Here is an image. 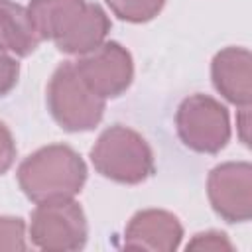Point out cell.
Here are the masks:
<instances>
[{"mask_svg":"<svg viewBox=\"0 0 252 252\" xmlns=\"http://www.w3.org/2000/svg\"><path fill=\"white\" fill-rule=\"evenodd\" d=\"M16 158V142L12 138V132L0 122V175L10 169Z\"/></svg>","mask_w":252,"mask_h":252,"instance_id":"cell-16","label":"cell"},{"mask_svg":"<svg viewBox=\"0 0 252 252\" xmlns=\"http://www.w3.org/2000/svg\"><path fill=\"white\" fill-rule=\"evenodd\" d=\"M183 226L179 219L167 211L146 209L136 213L124 230V248L171 252L179 246Z\"/></svg>","mask_w":252,"mask_h":252,"instance_id":"cell-9","label":"cell"},{"mask_svg":"<svg viewBox=\"0 0 252 252\" xmlns=\"http://www.w3.org/2000/svg\"><path fill=\"white\" fill-rule=\"evenodd\" d=\"M215 89L236 106L252 102V57L246 47L220 49L211 65Z\"/></svg>","mask_w":252,"mask_h":252,"instance_id":"cell-10","label":"cell"},{"mask_svg":"<svg viewBox=\"0 0 252 252\" xmlns=\"http://www.w3.org/2000/svg\"><path fill=\"white\" fill-rule=\"evenodd\" d=\"M28 14L39 37L51 39L67 55L96 49L110 30L104 10L87 0H32Z\"/></svg>","mask_w":252,"mask_h":252,"instance_id":"cell-1","label":"cell"},{"mask_svg":"<svg viewBox=\"0 0 252 252\" xmlns=\"http://www.w3.org/2000/svg\"><path fill=\"white\" fill-rule=\"evenodd\" d=\"M104 2L114 16L132 24H142L156 18L165 4V0H104Z\"/></svg>","mask_w":252,"mask_h":252,"instance_id":"cell-12","label":"cell"},{"mask_svg":"<svg viewBox=\"0 0 252 252\" xmlns=\"http://www.w3.org/2000/svg\"><path fill=\"white\" fill-rule=\"evenodd\" d=\"M26 224L20 217H0V250H26Z\"/></svg>","mask_w":252,"mask_h":252,"instance_id":"cell-13","label":"cell"},{"mask_svg":"<svg viewBox=\"0 0 252 252\" xmlns=\"http://www.w3.org/2000/svg\"><path fill=\"white\" fill-rule=\"evenodd\" d=\"M238 124V134L244 146H248V106H240V114L236 118Z\"/></svg>","mask_w":252,"mask_h":252,"instance_id":"cell-17","label":"cell"},{"mask_svg":"<svg viewBox=\"0 0 252 252\" xmlns=\"http://www.w3.org/2000/svg\"><path fill=\"white\" fill-rule=\"evenodd\" d=\"M207 193L215 213L226 222H244L252 217V165L226 161L211 169Z\"/></svg>","mask_w":252,"mask_h":252,"instance_id":"cell-8","label":"cell"},{"mask_svg":"<svg viewBox=\"0 0 252 252\" xmlns=\"http://www.w3.org/2000/svg\"><path fill=\"white\" fill-rule=\"evenodd\" d=\"M175 128L181 142L199 154H217L230 140L228 112L209 94L187 96L177 108Z\"/></svg>","mask_w":252,"mask_h":252,"instance_id":"cell-5","label":"cell"},{"mask_svg":"<svg viewBox=\"0 0 252 252\" xmlns=\"http://www.w3.org/2000/svg\"><path fill=\"white\" fill-rule=\"evenodd\" d=\"M91 161L102 177L126 185L146 181L156 169L148 142L122 124H114L98 136L91 150Z\"/></svg>","mask_w":252,"mask_h":252,"instance_id":"cell-3","label":"cell"},{"mask_svg":"<svg viewBox=\"0 0 252 252\" xmlns=\"http://www.w3.org/2000/svg\"><path fill=\"white\" fill-rule=\"evenodd\" d=\"M73 63L87 87L100 98L120 96L134 77L132 55L116 41H102L96 49L81 55Z\"/></svg>","mask_w":252,"mask_h":252,"instance_id":"cell-7","label":"cell"},{"mask_svg":"<svg viewBox=\"0 0 252 252\" xmlns=\"http://www.w3.org/2000/svg\"><path fill=\"white\" fill-rule=\"evenodd\" d=\"M18 75H20V65L18 61L0 47V96L8 94L16 83H18Z\"/></svg>","mask_w":252,"mask_h":252,"instance_id":"cell-15","label":"cell"},{"mask_svg":"<svg viewBox=\"0 0 252 252\" xmlns=\"http://www.w3.org/2000/svg\"><path fill=\"white\" fill-rule=\"evenodd\" d=\"M87 181L83 158L65 144L43 146L18 167V183L33 203L73 199Z\"/></svg>","mask_w":252,"mask_h":252,"instance_id":"cell-2","label":"cell"},{"mask_svg":"<svg viewBox=\"0 0 252 252\" xmlns=\"http://www.w3.org/2000/svg\"><path fill=\"white\" fill-rule=\"evenodd\" d=\"M187 250H213V252H232L234 246L232 242L226 238L224 232H217V230H209V232H199L193 236V240L187 242Z\"/></svg>","mask_w":252,"mask_h":252,"instance_id":"cell-14","label":"cell"},{"mask_svg":"<svg viewBox=\"0 0 252 252\" xmlns=\"http://www.w3.org/2000/svg\"><path fill=\"white\" fill-rule=\"evenodd\" d=\"M41 37L35 32L28 8L12 2L0 0V47L12 55L28 57L32 55Z\"/></svg>","mask_w":252,"mask_h":252,"instance_id":"cell-11","label":"cell"},{"mask_svg":"<svg viewBox=\"0 0 252 252\" xmlns=\"http://www.w3.org/2000/svg\"><path fill=\"white\" fill-rule=\"evenodd\" d=\"M47 108L63 130L87 132L100 122L104 114V98L87 87L73 61H65L49 79Z\"/></svg>","mask_w":252,"mask_h":252,"instance_id":"cell-4","label":"cell"},{"mask_svg":"<svg viewBox=\"0 0 252 252\" xmlns=\"http://www.w3.org/2000/svg\"><path fill=\"white\" fill-rule=\"evenodd\" d=\"M87 234L85 213L73 199L37 203L32 213L30 236L41 250H79L85 246Z\"/></svg>","mask_w":252,"mask_h":252,"instance_id":"cell-6","label":"cell"}]
</instances>
